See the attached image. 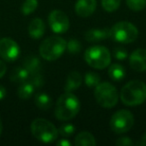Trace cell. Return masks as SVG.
I'll list each match as a JSON object with an SVG mask.
<instances>
[{
    "label": "cell",
    "mask_w": 146,
    "mask_h": 146,
    "mask_svg": "<svg viewBox=\"0 0 146 146\" xmlns=\"http://www.w3.org/2000/svg\"><path fill=\"white\" fill-rule=\"evenodd\" d=\"M81 103L77 96L72 92H65L57 100L55 107V117L61 121H68L78 114Z\"/></svg>",
    "instance_id": "6da1fadb"
},
{
    "label": "cell",
    "mask_w": 146,
    "mask_h": 146,
    "mask_svg": "<svg viewBox=\"0 0 146 146\" xmlns=\"http://www.w3.org/2000/svg\"><path fill=\"white\" fill-rule=\"evenodd\" d=\"M119 97L127 106L140 105L146 100V84L140 80H132L122 87Z\"/></svg>",
    "instance_id": "7a4b0ae2"
},
{
    "label": "cell",
    "mask_w": 146,
    "mask_h": 146,
    "mask_svg": "<svg viewBox=\"0 0 146 146\" xmlns=\"http://www.w3.org/2000/svg\"><path fill=\"white\" fill-rule=\"evenodd\" d=\"M30 130L32 135L43 143H51L55 141L59 134L54 124L44 118H36L33 120L30 125Z\"/></svg>",
    "instance_id": "3957f363"
},
{
    "label": "cell",
    "mask_w": 146,
    "mask_h": 146,
    "mask_svg": "<svg viewBox=\"0 0 146 146\" xmlns=\"http://www.w3.org/2000/svg\"><path fill=\"white\" fill-rule=\"evenodd\" d=\"M66 41L60 36L53 35L46 38L39 47V53L45 60L54 61L64 53L66 49Z\"/></svg>",
    "instance_id": "277c9868"
},
{
    "label": "cell",
    "mask_w": 146,
    "mask_h": 146,
    "mask_svg": "<svg viewBox=\"0 0 146 146\" xmlns=\"http://www.w3.org/2000/svg\"><path fill=\"white\" fill-rule=\"evenodd\" d=\"M84 59L89 66L95 69H104L111 63V53L106 47L96 45L85 51Z\"/></svg>",
    "instance_id": "5b68a950"
},
{
    "label": "cell",
    "mask_w": 146,
    "mask_h": 146,
    "mask_svg": "<svg viewBox=\"0 0 146 146\" xmlns=\"http://www.w3.org/2000/svg\"><path fill=\"white\" fill-rule=\"evenodd\" d=\"M94 96L97 103L103 108L114 107L119 99L116 87L109 82H100L95 87Z\"/></svg>",
    "instance_id": "8992f818"
},
{
    "label": "cell",
    "mask_w": 146,
    "mask_h": 146,
    "mask_svg": "<svg viewBox=\"0 0 146 146\" xmlns=\"http://www.w3.org/2000/svg\"><path fill=\"white\" fill-rule=\"evenodd\" d=\"M138 29L127 21H120L110 28V38L119 43H132L137 39Z\"/></svg>",
    "instance_id": "52a82bcc"
},
{
    "label": "cell",
    "mask_w": 146,
    "mask_h": 146,
    "mask_svg": "<svg viewBox=\"0 0 146 146\" xmlns=\"http://www.w3.org/2000/svg\"><path fill=\"white\" fill-rule=\"evenodd\" d=\"M134 124V117L128 110L121 109L116 111L110 119V127L115 133L121 134L129 131Z\"/></svg>",
    "instance_id": "ba28073f"
},
{
    "label": "cell",
    "mask_w": 146,
    "mask_h": 146,
    "mask_svg": "<svg viewBox=\"0 0 146 146\" xmlns=\"http://www.w3.org/2000/svg\"><path fill=\"white\" fill-rule=\"evenodd\" d=\"M48 22L51 30L56 34L65 33L70 26L68 16L63 11L58 10V9L51 11L48 16Z\"/></svg>",
    "instance_id": "9c48e42d"
},
{
    "label": "cell",
    "mask_w": 146,
    "mask_h": 146,
    "mask_svg": "<svg viewBox=\"0 0 146 146\" xmlns=\"http://www.w3.org/2000/svg\"><path fill=\"white\" fill-rule=\"evenodd\" d=\"M20 48L14 40L2 38L0 40V56L6 61H14L18 58Z\"/></svg>",
    "instance_id": "30bf717a"
},
{
    "label": "cell",
    "mask_w": 146,
    "mask_h": 146,
    "mask_svg": "<svg viewBox=\"0 0 146 146\" xmlns=\"http://www.w3.org/2000/svg\"><path fill=\"white\" fill-rule=\"evenodd\" d=\"M129 64L133 70L137 72L146 71V49H136L129 57Z\"/></svg>",
    "instance_id": "8fae6325"
},
{
    "label": "cell",
    "mask_w": 146,
    "mask_h": 146,
    "mask_svg": "<svg viewBox=\"0 0 146 146\" xmlns=\"http://www.w3.org/2000/svg\"><path fill=\"white\" fill-rule=\"evenodd\" d=\"M96 0H77L75 3V12L80 17H88L95 11Z\"/></svg>",
    "instance_id": "7c38bea8"
},
{
    "label": "cell",
    "mask_w": 146,
    "mask_h": 146,
    "mask_svg": "<svg viewBox=\"0 0 146 146\" xmlns=\"http://www.w3.org/2000/svg\"><path fill=\"white\" fill-rule=\"evenodd\" d=\"M110 37V28H102V29H90L86 31L84 34V38L88 42H98V41L104 40Z\"/></svg>",
    "instance_id": "4fadbf2b"
},
{
    "label": "cell",
    "mask_w": 146,
    "mask_h": 146,
    "mask_svg": "<svg viewBox=\"0 0 146 146\" xmlns=\"http://www.w3.org/2000/svg\"><path fill=\"white\" fill-rule=\"evenodd\" d=\"M82 83V76L77 71H72L68 74L64 85L65 92H73L77 90Z\"/></svg>",
    "instance_id": "5bb4252c"
},
{
    "label": "cell",
    "mask_w": 146,
    "mask_h": 146,
    "mask_svg": "<svg viewBox=\"0 0 146 146\" xmlns=\"http://www.w3.org/2000/svg\"><path fill=\"white\" fill-rule=\"evenodd\" d=\"M45 32V24L42 19L35 18L31 20L30 24L28 26L29 36L33 39H39L44 35Z\"/></svg>",
    "instance_id": "9a60e30c"
},
{
    "label": "cell",
    "mask_w": 146,
    "mask_h": 146,
    "mask_svg": "<svg viewBox=\"0 0 146 146\" xmlns=\"http://www.w3.org/2000/svg\"><path fill=\"white\" fill-rule=\"evenodd\" d=\"M23 66L28 70V72L31 74H35V73L40 72L41 70V61L35 55H30V56H27L25 58L24 62H23Z\"/></svg>",
    "instance_id": "2e32d148"
},
{
    "label": "cell",
    "mask_w": 146,
    "mask_h": 146,
    "mask_svg": "<svg viewBox=\"0 0 146 146\" xmlns=\"http://www.w3.org/2000/svg\"><path fill=\"white\" fill-rule=\"evenodd\" d=\"M76 146H95L96 140L90 132L82 131L77 134L75 137Z\"/></svg>",
    "instance_id": "e0dca14e"
},
{
    "label": "cell",
    "mask_w": 146,
    "mask_h": 146,
    "mask_svg": "<svg viewBox=\"0 0 146 146\" xmlns=\"http://www.w3.org/2000/svg\"><path fill=\"white\" fill-rule=\"evenodd\" d=\"M30 76V73L28 72L26 68L24 66L23 67H18V68H15L13 70V72L11 73L10 79L14 83H23V82L27 81Z\"/></svg>",
    "instance_id": "ac0fdd59"
},
{
    "label": "cell",
    "mask_w": 146,
    "mask_h": 146,
    "mask_svg": "<svg viewBox=\"0 0 146 146\" xmlns=\"http://www.w3.org/2000/svg\"><path fill=\"white\" fill-rule=\"evenodd\" d=\"M126 71L124 67L120 64H111L108 69V75L114 81H121L125 77Z\"/></svg>",
    "instance_id": "d6986e66"
},
{
    "label": "cell",
    "mask_w": 146,
    "mask_h": 146,
    "mask_svg": "<svg viewBox=\"0 0 146 146\" xmlns=\"http://www.w3.org/2000/svg\"><path fill=\"white\" fill-rule=\"evenodd\" d=\"M34 90H35L34 85L29 80H27V81L21 83V85L18 88L17 94H18L19 98H21L23 100H27L29 98H31V96L34 93Z\"/></svg>",
    "instance_id": "ffe728a7"
},
{
    "label": "cell",
    "mask_w": 146,
    "mask_h": 146,
    "mask_svg": "<svg viewBox=\"0 0 146 146\" xmlns=\"http://www.w3.org/2000/svg\"><path fill=\"white\" fill-rule=\"evenodd\" d=\"M35 105L41 110H47L52 105L51 97L46 93H39L35 96Z\"/></svg>",
    "instance_id": "44dd1931"
},
{
    "label": "cell",
    "mask_w": 146,
    "mask_h": 146,
    "mask_svg": "<svg viewBox=\"0 0 146 146\" xmlns=\"http://www.w3.org/2000/svg\"><path fill=\"white\" fill-rule=\"evenodd\" d=\"M37 6H38L37 0H25L21 7V12L24 15H29L36 10Z\"/></svg>",
    "instance_id": "7402d4cb"
},
{
    "label": "cell",
    "mask_w": 146,
    "mask_h": 146,
    "mask_svg": "<svg viewBox=\"0 0 146 146\" xmlns=\"http://www.w3.org/2000/svg\"><path fill=\"white\" fill-rule=\"evenodd\" d=\"M84 81L88 87H96L100 83V76L95 72H87L84 77Z\"/></svg>",
    "instance_id": "603a6c76"
},
{
    "label": "cell",
    "mask_w": 146,
    "mask_h": 146,
    "mask_svg": "<svg viewBox=\"0 0 146 146\" xmlns=\"http://www.w3.org/2000/svg\"><path fill=\"white\" fill-rule=\"evenodd\" d=\"M102 7L107 12H114L119 8L121 0H101Z\"/></svg>",
    "instance_id": "cb8c5ba5"
},
{
    "label": "cell",
    "mask_w": 146,
    "mask_h": 146,
    "mask_svg": "<svg viewBox=\"0 0 146 146\" xmlns=\"http://www.w3.org/2000/svg\"><path fill=\"white\" fill-rule=\"evenodd\" d=\"M82 48L81 43L77 39H70L68 42L66 43V49L69 53L71 54H77L80 52Z\"/></svg>",
    "instance_id": "d4e9b609"
},
{
    "label": "cell",
    "mask_w": 146,
    "mask_h": 146,
    "mask_svg": "<svg viewBox=\"0 0 146 146\" xmlns=\"http://www.w3.org/2000/svg\"><path fill=\"white\" fill-rule=\"evenodd\" d=\"M126 4L131 10L141 11L146 7V0H126Z\"/></svg>",
    "instance_id": "484cf974"
},
{
    "label": "cell",
    "mask_w": 146,
    "mask_h": 146,
    "mask_svg": "<svg viewBox=\"0 0 146 146\" xmlns=\"http://www.w3.org/2000/svg\"><path fill=\"white\" fill-rule=\"evenodd\" d=\"M75 132V126L71 123H65L60 126L58 129V133L60 134L62 137H69L73 133Z\"/></svg>",
    "instance_id": "4316f807"
},
{
    "label": "cell",
    "mask_w": 146,
    "mask_h": 146,
    "mask_svg": "<svg viewBox=\"0 0 146 146\" xmlns=\"http://www.w3.org/2000/svg\"><path fill=\"white\" fill-rule=\"evenodd\" d=\"M28 80L34 85L35 88H39L44 85V77L41 75L40 72L35 73V74H31V75L29 76Z\"/></svg>",
    "instance_id": "83f0119b"
},
{
    "label": "cell",
    "mask_w": 146,
    "mask_h": 146,
    "mask_svg": "<svg viewBox=\"0 0 146 146\" xmlns=\"http://www.w3.org/2000/svg\"><path fill=\"white\" fill-rule=\"evenodd\" d=\"M113 54H114V57H115L117 60H125L128 56V53H127V51H126V49L121 48V47L115 48Z\"/></svg>",
    "instance_id": "f1b7e54d"
},
{
    "label": "cell",
    "mask_w": 146,
    "mask_h": 146,
    "mask_svg": "<svg viewBox=\"0 0 146 146\" xmlns=\"http://www.w3.org/2000/svg\"><path fill=\"white\" fill-rule=\"evenodd\" d=\"M115 144L117 146H132L134 144V142L132 141L129 137H126V136H124V137L118 138V139L116 140Z\"/></svg>",
    "instance_id": "f546056e"
},
{
    "label": "cell",
    "mask_w": 146,
    "mask_h": 146,
    "mask_svg": "<svg viewBox=\"0 0 146 146\" xmlns=\"http://www.w3.org/2000/svg\"><path fill=\"white\" fill-rule=\"evenodd\" d=\"M6 65H5V63L3 62V61L0 60V78L3 77L4 76V74L6 73Z\"/></svg>",
    "instance_id": "4dcf8cb0"
},
{
    "label": "cell",
    "mask_w": 146,
    "mask_h": 146,
    "mask_svg": "<svg viewBox=\"0 0 146 146\" xmlns=\"http://www.w3.org/2000/svg\"><path fill=\"white\" fill-rule=\"evenodd\" d=\"M57 145L58 146H70L71 143L68 141L67 139H65V138H63V139L59 140V141H57Z\"/></svg>",
    "instance_id": "1f68e13d"
},
{
    "label": "cell",
    "mask_w": 146,
    "mask_h": 146,
    "mask_svg": "<svg viewBox=\"0 0 146 146\" xmlns=\"http://www.w3.org/2000/svg\"><path fill=\"white\" fill-rule=\"evenodd\" d=\"M6 96V89L4 86L0 85V100H3Z\"/></svg>",
    "instance_id": "d6a6232c"
},
{
    "label": "cell",
    "mask_w": 146,
    "mask_h": 146,
    "mask_svg": "<svg viewBox=\"0 0 146 146\" xmlns=\"http://www.w3.org/2000/svg\"><path fill=\"white\" fill-rule=\"evenodd\" d=\"M139 144H140V145H142V146H146V132L143 134V135H142Z\"/></svg>",
    "instance_id": "836d02e7"
},
{
    "label": "cell",
    "mask_w": 146,
    "mask_h": 146,
    "mask_svg": "<svg viewBox=\"0 0 146 146\" xmlns=\"http://www.w3.org/2000/svg\"><path fill=\"white\" fill-rule=\"evenodd\" d=\"M2 129H3V124H2V120L0 118V136L2 134Z\"/></svg>",
    "instance_id": "e575fe53"
}]
</instances>
